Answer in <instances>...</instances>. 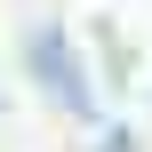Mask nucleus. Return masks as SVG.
Instances as JSON below:
<instances>
[{
  "label": "nucleus",
  "instance_id": "f257e3e1",
  "mask_svg": "<svg viewBox=\"0 0 152 152\" xmlns=\"http://www.w3.org/2000/svg\"><path fill=\"white\" fill-rule=\"evenodd\" d=\"M24 56H32V80H40L72 120H96V96H88V80H80V64H72V48H64L56 24H40V32L24 40Z\"/></svg>",
  "mask_w": 152,
  "mask_h": 152
},
{
  "label": "nucleus",
  "instance_id": "f03ea898",
  "mask_svg": "<svg viewBox=\"0 0 152 152\" xmlns=\"http://www.w3.org/2000/svg\"><path fill=\"white\" fill-rule=\"evenodd\" d=\"M104 152H128V136H104Z\"/></svg>",
  "mask_w": 152,
  "mask_h": 152
}]
</instances>
